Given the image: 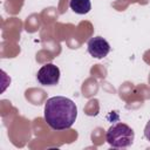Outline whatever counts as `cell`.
Listing matches in <instances>:
<instances>
[{
    "instance_id": "1",
    "label": "cell",
    "mask_w": 150,
    "mask_h": 150,
    "mask_svg": "<svg viewBox=\"0 0 150 150\" xmlns=\"http://www.w3.org/2000/svg\"><path fill=\"white\" fill-rule=\"evenodd\" d=\"M43 117L47 124L56 131L69 129L76 121L77 107L64 96H54L46 101Z\"/></svg>"
},
{
    "instance_id": "2",
    "label": "cell",
    "mask_w": 150,
    "mask_h": 150,
    "mask_svg": "<svg viewBox=\"0 0 150 150\" xmlns=\"http://www.w3.org/2000/svg\"><path fill=\"white\" fill-rule=\"evenodd\" d=\"M105 139L112 148H128L134 143L135 132L125 123H115L108 129Z\"/></svg>"
},
{
    "instance_id": "3",
    "label": "cell",
    "mask_w": 150,
    "mask_h": 150,
    "mask_svg": "<svg viewBox=\"0 0 150 150\" xmlns=\"http://www.w3.org/2000/svg\"><path fill=\"white\" fill-rule=\"evenodd\" d=\"M36 80L42 86H55L60 81V69L53 63H47L42 66L36 74Z\"/></svg>"
},
{
    "instance_id": "4",
    "label": "cell",
    "mask_w": 150,
    "mask_h": 150,
    "mask_svg": "<svg viewBox=\"0 0 150 150\" xmlns=\"http://www.w3.org/2000/svg\"><path fill=\"white\" fill-rule=\"evenodd\" d=\"M88 53L95 57V59H103L110 52V45L109 42L102 38V36H94L89 39L87 43Z\"/></svg>"
},
{
    "instance_id": "5",
    "label": "cell",
    "mask_w": 150,
    "mask_h": 150,
    "mask_svg": "<svg viewBox=\"0 0 150 150\" xmlns=\"http://www.w3.org/2000/svg\"><path fill=\"white\" fill-rule=\"evenodd\" d=\"M69 7L76 14L83 15V14H87L90 12L91 2H90V0H70Z\"/></svg>"
},
{
    "instance_id": "6",
    "label": "cell",
    "mask_w": 150,
    "mask_h": 150,
    "mask_svg": "<svg viewBox=\"0 0 150 150\" xmlns=\"http://www.w3.org/2000/svg\"><path fill=\"white\" fill-rule=\"evenodd\" d=\"M144 136H145V138L150 142V120H149L148 123L145 124V128H144Z\"/></svg>"
}]
</instances>
